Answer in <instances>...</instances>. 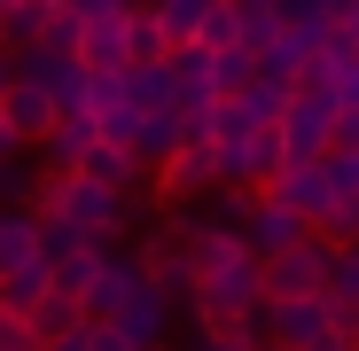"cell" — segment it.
<instances>
[{"label": "cell", "mask_w": 359, "mask_h": 351, "mask_svg": "<svg viewBox=\"0 0 359 351\" xmlns=\"http://www.w3.org/2000/svg\"><path fill=\"white\" fill-rule=\"evenodd\" d=\"M305 351H359V336H351V328H328V336H313Z\"/></svg>", "instance_id": "4dcf8cb0"}, {"label": "cell", "mask_w": 359, "mask_h": 351, "mask_svg": "<svg viewBox=\"0 0 359 351\" xmlns=\"http://www.w3.org/2000/svg\"><path fill=\"white\" fill-rule=\"evenodd\" d=\"M211 55V94L226 102V94H243L250 78H258V63H250V47H203Z\"/></svg>", "instance_id": "44dd1931"}, {"label": "cell", "mask_w": 359, "mask_h": 351, "mask_svg": "<svg viewBox=\"0 0 359 351\" xmlns=\"http://www.w3.org/2000/svg\"><path fill=\"white\" fill-rule=\"evenodd\" d=\"M0 102H8V55H0Z\"/></svg>", "instance_id": "e575fe53"}, {"label": "cell", "mask_w": 359, "mask_h": 351, "mask_svg": "<svg viewBox=\"0 0 359 351\" xmlns=\"http://www.w3.org/2000/svg\"><path fill=\"white\" fill-rule=\"evenodd\" d=\"M313 234H320L328 250H344V242H359V195H336V203L320 211V226H313Z\"/></svg>", "instance_id": "cb8c5ba5"}, {"label": "cell", "mask_w": 359, "mask_h": 351, "mask_svg": "<svg viewBox=\"0 0 359 351\" xmlns=\"http://www.w3.org/2000/svg\"><path fill=\"white\" fill-rule=\"evenodd\" d=\"M32 211H39V219H55V226H71V234H86V242H102V250L133 226V195H117V188L86 180V172H47Z\"/></svg>", "instance_id": "6da1fadb"}, {"label": "cell", "mask_w": 359, "mask_h": 351, "mask_svg": "<svg viewBox=\"0 0 359 351\" xmlns=\"http://www.w3.org/2000/svg\"><path fill=\"white\" fill-rule=\"evenodd\" d=\"M156 195H164V203L211 195V149H172V156L156 164Z\"/></svg>", "instance_id": "4fadbf2b"}, {"label": "cell", "mask_w": 359, "mask_h": 351, "mask_svg": "<svg viewBox=\"0 0 359 351\" xmlns=\"http://www.w3.org/2000/svg\"><path fill=\"white\" fill-rule=\"evenodd\" d=\"M79 63H86V78H117L133 63V39H126V0L117 8H102V16H86V32H79Z\"/></svg>", "instance_id": "ba28073f"}, {"label": "cell", "mask_w": 359, "mask_h": 351, "mask_svg": "<svg viewBox=\"0 0 359 351\" xmlns=\"http://www.w3.org/2000/svg\"><path fill=\"white\" fill-rule=\"evenodd\" d=\"M149 16H156V32H164V55H180V47H196L211 0H149Z\"/></svg>", "instance_id": "2e32d148"}, {"label": "cell", "mask_w": 359, "mask_h": 351, "mask_svg": "<svg viewBox=\"0 0 359 351\" xmlns=\"http://www.w3.org/2000/svg\"><path fill=\"white\" fill-rule=\"evenodd\" d=\"M79 32H86V16H71V8H47L39 47H47V55H79Z\"/></svg>", "instance_id": "484cf974"}, {"label": "cell", "mask_w": 359, "mask_h": 351, "mask_svg": "<svg viewBox=\"0 0 359 351\" xmlns=\"http://www.w3.org/2000/svg\"><path fill=\"white\" fill-rule=\"evenodd\" d=\"M109 328H126V336H133L141 351H156V336L172 328V297L156 289V273H141V281H133V297L109 312Z\"/></svg>", "instance_id": "8fae6325"}, {"label": "cell", "mask_w": 359, "mask_h": 351, "mask_svg": "<svg viewBox=\"0 0 359 351\" xmlns=\"http://www.w3.org/2000/svg\"><path fill=\"white\" fill-rule=\"evenodd\" d=\"M266 195H273V203H289L305 226H320V211L336 203V180H328V164H281L273 180H266Z\"/></svg>", "instance_id": "30bf717a"}, {"label": "cell", "mask_w": 359, "mask_h": 351, "mask_svg": "<svg viewBox=\"0 0 359 351\" xmlns=\"http://www.w3.org/2000/svg\"><path fill=\"white\" fill-rule=\"evenodd\" d=\"M86 351H141L126 328H109V320H86Z\"/></svg>", "instance_id": "f546056e"}, {"label": "cell", "mask_w": 359, "mask_h": 351, "mask_svg": "<svg viewBox=\"0 0 359 351\" xmlns=\"http://www.w3.org/2000/svg\"><path fill=\"white\" fill-rule=\"evenodd\" d=\"M47 8H71V16H102V8H117V0H47Z\"/></svg>", "instance_id": "1f68e13d"}, {"label": "cell", "mask_w": 359, "mask_h": 351, "mask_svg": "<svg viewBox=\"0 0 359 351\" xmlns=\"http://www.w3.org/2000/svg\"><path fill=\"white\" fill-rule=\"evenodd\" d=\"M0 351H47V343L32 336V320H24V312H8V305H0Z\"/></svg>", "instance_id": "4316f807"}, {"label": "cell", "mask_w": 359, "mask_h": 351, "mask_svg": "<svg viewBox=\"0 0 359 351\" xmlns=\"http://www.w3.org/2000/svg\"><path fill=\"white\" fill-rule=\"evenodd\" d=\"M336 328V305L328 297H266L250 320H243V336L258 343V351H305L313 336H328Z\"/></svg>", "instance_id": "3957f363"}, {"label": "cell", "mask_w": 359, "mask_h": 351, "mask_svg": "<svg viewBox=\"0 0 359 351\" xmlns=\"http://www.w3.org/2000/svg\"><path fill=\"white\" fill-rule=\"evenodd\" d=\"M39 180H47V172H39L32 149L0 156V211H32V203H39Z\"/></svg>", "instance_id": "e0dca14e"}, {"label": "cell", "mask_w": 359, "mask_h": 351, "mask_svg": "<svg viewBox=\"0 0 359 351\" xmlns=\"http://www.w3.org/2000/svg\"><path fill=\"white\" fill-rule=\"evenodd\" d=\"M0 117H8V125H16V141L32 149V141H39V133L55 125V102H47V94H39L32 78H8V102H0Z\"/></svg>", "instance_id": "9a60e30c"}, {"label": "cell", "mask_w": 359, "mask_h": 351, "mask_svg": "<svg viewBox=\"0 0 359 351\" xmlns=\"http://www.w3.org/2000/svg\"><path fill=\"white\" fill-rule=\"evenodd\" d=\"M79 172H86V180H102V188H117V195H133V180H141V164H133L126 149H109V141H94Z\"/></svg>", "instance_id": "ffe728a7"}, {"label": "cell", "mask_w": 359, "mask_h": 351, "mask_svg": "<svg viewBox=\"0 0 359 351\" xmlns=\"http://www.w3.org/2000/svg\"><path fill=\"white\" fill-rule=\"evenodd\" d=\"M141 273H149V266H141V250H117V242H109V250L94 258L86 289H79V312H86V320H109L117 305L133 297V281H141Z\"/></svg>", "instance_id": "8992f818"}, {"label": "cell", "mask_w": 359, "mask_h": 351, "mask_svg": "<svg viewBox=\"0 0 359 351\" xmlns=\"http://www.w3.org/2000/svg\"><path fill=\"white\" fill-rule=\"evenodd\" d=\"M47 242H39V211H0V273H24L39 266Z\"/></svg>", "instance_id": "5bb4252c"}, {"label": "cell", "mask_w": 359, "mask_h": 351, "mask_svg": "<svg viewBox=\"0 0 359 351\" xmlns=\"http://www.w3.org/2000/svg\"><path fill=\"white\" fill-rule=\"evenodd\" d=\"M126 39H133V63H164V32L149 16V0H126Z\"/></svg>", "instance_id": "603a6c76"}, {"label": "cell", "mask_w": 359, "mask_h": 351, "mask_svg": "<svg viewBox=\"0 0 359 351\" xmlns=\"http://www.w3.org/2000/svg\"><path fill=\"white\" fill-rule=\"evenodd\" d=\"M234 234L250 242V258H273V250H289V242H305V219H297L289 203H273L266 188H250V203H243V219H234Z\"/></svg>", "instance_id": "52a82bcc"}, {"label": "cell", "mask_w": 359, "mask_h": 351, "mask_svg": "<svg viewBox=\"0 0 359 351\" xmlns=\"http://www.w3.org/2000/svg\"><path fill=\"white\" fill-rule=\"evenodd\" d=\"M320 297H328L336 312H359V242L328 250V281H320Z\"/></svg>", "instance_id": "d6986e66"}, {"label": "cell", "mask_w": 359, "mask_h": 351, "mask_svg": "<svg viewBox=\"0 0 359 351\" xmlns=\"http://www.w3.org/2000/svg\"><path fill=\"white\" fill-rule=\"evenodd\" d=\"M273 172H281V141H273V133L211 141V188H266Z\"/></svg>", "instance_id": "277c9868"}, {"label": "cell", "mask_w": 359, "mask_h": 351, "mask_svg": "<svg viewBox=\"0 0 359 351\" xmlns=\"http://www.w3.org/2000/svg\"><path fill=\"white\" fill-rule=\"evenodd\" d=\"M273 141H281V164H320L328 141H336V94L328 86H297L273 117Z\"/></svg>", "instance_id": "7a4b0ae2"}, {"label": "cell", "mask_w": 359, "mask_h": 351, "mask_svg": "<svg viewBox=\"0 0 359 351\" xmlns=\"http://www.w3.org/2000/svg\"><path fill=\"white\" fill-rule=\"evenodd\" d=\"M351 8H359V0H328V24H351Z\"/></svg>", "instance_id": "836d02e7"}, {"label": "cell", "mask_w": 359, "mask_h": 351, "mask_svg": "<svg viewBox=\"0 0 359 351\" xmlns=\"http://www.w3.org/2000/svg\"><path fill=\"white\" fill-rule=\"evenodd\" d=\"M196 47H243V8H234V0H211V16H203Z\"/></svg>", "instance_id": "d4e9b609"}, {"label": "cell", "mask_w": 359, "mask_h": 351, "mask_svg": "<svg viewBox=\"0 0 359 351\" xmlns=\"http://www.w3.org/2000/svg\"><path fill=\"white\" fill-rule=\"evenodd\" d=\"M24 320H32V336H39V343H55L63 328H79L86 312H79V297H63V289H55V297H47V305H32Z\"/></svg>", "instance_id": "7402d4cb"}, {"label": "cell", "mask_w": 359, "mask_h": 351, "mask_svg": "<svg viewBox=\"0 0 359 351\" xmlns=\"http://www.w3.org/2000/svg\"><path fill=\"white\" fill-rule=\"evenodd\" d=\"M320 164H328V180H336V195H359V149H328Z\"/></svg>", "instance_id": "83f0119b"}, {"label": "cell", "mask_w": 359, "mask_h": 351, "mask_svg": "<svg viewBox=\"0 0 359 351\" xmlns=\"http://www.w3.org/2000/svg\"><path fill=\"white\" fill-rule=\"evenodd\" d=\"M117 94H126V109H133V117H180L172 55H164V63H126V71H117Z\"/></svg>", "instance_id": "9c48e42d"}, {"label": "cell", "mask_w": 359, "mask_h": 351, "mask_svg": "<svg viewBox=\"0 0 359 351\" xmlns=\"http://www.w3.org/2000/svg\"><path fill=\"white\" fill-rule=\"evenodd\" d=\"M86 149H94V109H86V117H55V125L32 141V156H39L47 172H79Z\"/></svg>", "instance_id": "7c38bea8"}, {"label": "cell", "mask_w": 359, "mask_h": 351, "mask_svg": "<svg viewBox=\"0 0 359 351\" xmlns=\"http://www.w3.org/2000/svg\"><path fill=\"white\" fill-rule=\"evenodd\" d=\"M55 297V266L39 258V266H24V273H0V305L8 312H32V305H47Z\"/></svg>", "instance_id": "ac0fdd59"}, {"label": "cell", "mask_w": 359, "mask_h": 351, "mask_svg": "<svg viewBox=\"0 0 359 351\" xmlns=\"http://www.w3.org/2000/svg\"><path fill=\"white\" fill-rule=\"evenodd\" d=\"M258 273H266V297H320V281H328V242L305 234V242L258 258Z\"/></svg>", "instance_id": "5b68a950"}, {"label": "cell", "mask_w": 359, "mask_h": 351, "mask_svg": "<svg viewBox=\"0 0 359 351\" xmlns=\"http://www.w3.org/2000/svg\"><path fill=\"white\" fill-rule=\"evenodd\" d=\"M47 351H86V320H79V328H63V336H55Z\"/></svg>", "instance_id": "d6a6232c"}, {"label": "cell", "mask_w": 359, "mask_h": 351, "mask_svg": "<svg viewBox=\"0 0 359 351\" xmlns=\"http://www.w3.org/2000/svg\"><path fill=\"white\" fill-rule=\"evenodd\" d=\"M0 8H8V0H0Z\"/></svg>", "instance_id": "d590c367"}, {"label": "cell", "mask_w": 359, "mask_h": 351, "mask_svg": "<svg viewBox=\"0 0 359 351\" xmlns=\"http://www.w3.org/2000/svg\"><path fill=\"white\" fill-rule=\"evenodd\" d=\"M188 351H258L250 336H243V320H234V328H196V343Z\"/></svg>", "instance_id": "f1b7e54d"}]
</instances>
